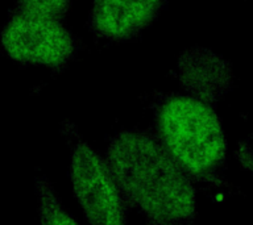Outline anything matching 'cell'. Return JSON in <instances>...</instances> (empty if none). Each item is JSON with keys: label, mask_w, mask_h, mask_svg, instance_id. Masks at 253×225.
I'll use <instances>...</instances> for the list:
<instances>
[{"label": "cell", "mask_w": 253, "mask_h": 225, "mask_svg": "<svg viewBox=\"0 0 253 225\" xmlns=\"http://www.w3.org/2000/svg\"><path fill=\"white\" fill-rule=\"evenodd\" d=\"M106 159L128 207L148 225H197L193 179L160 140L144 132H123L111 141Z\"/></svg>", "instance_id": "6da1fadb"}, {"label": "cell", "mask_w": 253, "mask_h": 225, "mask_svg": "<svg viewBox=\"0 0 253 225\" xmlns=\"http://www.w3.org/2000/svg\"><path fill=\"white\" fill-rule=\"evenodd\" d=\"M158 136L166 151L191 179L206 181L225 157V138L216 113L193 98H174L158 113Z\"/></svg>", "instance_id": "7a4b0ae2"}, {"label": "cell", "mask_w": 253, "mask_h": 225, "mask_svg": "<svg viewBox=\"0 0 253 225\" xmlns=\"http://www.w3.org/2000/svg\"><path fill=\"white\" fill-rule=\"evenodd\" d=\"M70 179L91 225H128V204L108 162L84 141L73 144Z\"/></svg>", "instance_id": "3957f363"}, {"label": "cell", "mask_w": 253, "mask_h": 225, "mask_svg": "<svg viewBox=\"0 0 253 225\" xmlns=\"http://www.w3.org/2000/svg\"><path fill=\"white\" fill-rule=\"evenodd\" d=\"M3 41L11 57L29 63L55 66L73 51L70 36L51 16L25 11L12 20Z\"/></svg>", "instance_id": "277c9868"}, {"label": "cell", "mask_w": 253, "mask_h": 225, "mask_svg": "<svg viewBox=\"0 0 253 225\" xmlns=\"http://www.w3.org/2000/svg\"><path fill=\"white\" fill-rule=\"evenodd\" d=\"M160 3L161 0H96L95 24L108 37H126L148 24Z\"/></svg>", "instance_id": "5b68a950"}, {"label": "cell", "mask_w": 253, "mask_h": 225, "mask_svg": "<svg viewBox=\"0 0 253 225\" xmlns=\"http://www.w3.org/2000/svg\"><path fill=\"white\" fill-rule=\"evenodd\" d=\"M36 192L39 204V225H79L65 211L54 187L46 178H37Z\"/></svg>", "instance_id": "8992f818"}, {"label": "cell", "mask_w": 253, "mask_h": 225, "mask_svg": "<svg viewBox=\"0 0 253 225\" xmlns=\"http://www.w3.org/2000/svg\"><path fill=\"white\" fill-rule=\"evenodd\" d=\"M25 12L45 16H57L66 9L70 0H19Z\"/></svg>", "instance_id": "52a82bcc"}, {"label": "cell", "mask_w": 253, "mask_h": 225, "mask_svg": "<svg viewBox=\"0 0 253 225\" xmlns=\"http://www.w3.org/2000/svg\"><path fill=\"white\" fill-rule=\"evenodd\" d=\"M240 158L241 162H243L248 169H251L253 171V142L252 144L245 145L244 148H241Z\"/></svg>", "instance_id": "ba28073f"}]
</instances>
